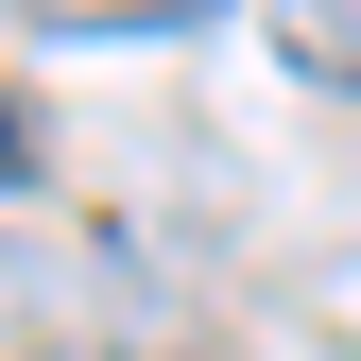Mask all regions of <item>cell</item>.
Here are the masks:
<instances>
[{
    "instance_id": "6da1fadb",
    "label": "cell",
    "mask_w": 361,
    "mask_h": 361,
    "mask_svg": "<svg viewBox=\"0 0 361 361\" xmlns=\"http://www.w3.org/2000/svg\"><path fill=\"white\" fill-rule=\"evenodd\" d=\"M276 52L310 86H361V0H276Z\"/></svg>"
},
{
    "instance_id": "7a4b0ae2",
    "label": "cell",
    "mask_w": 361,
    "mask_h": 361,
    "mask_svg": "<svg viewBox=\"0 0 361 361\" xmlns=\"http://www.w3.org/2000/svg\"><path fill=\"white\" fill-rule=\"evenodd\" d=\"M35 172H52V121H35V104H0V190H35Z\"/></svg>"
},
{
    "instance_id": "3957f363",
    "label": "cell",
    "mask_w": 361,
    "mask_h": 361,
    "mask_svg": "<svg viewBox=\"0 0 361 361\" xmlns=\"http://www.w3.org/2000/svg\"><path fill=\"white\" fill-rule=\"evenodd\" d=\"M35 293H52V276H35V258H18V241H0V310H35Z\"/></svg>"
},
{
    "instance_id": "277c9868",
    "label": "cell",
    "mask_w": 361,
    "mask_h": 361,
    "mask_svg": "<svg viewBox=\"0 0 361 361\" xmlns=\"http://www.w3.org/2000/svg\"><path fill=\"white\" fill-rule=\"evenodd\" d=\"M35 361H104V344H35Z\"/></svg>"
}]
</instances>
